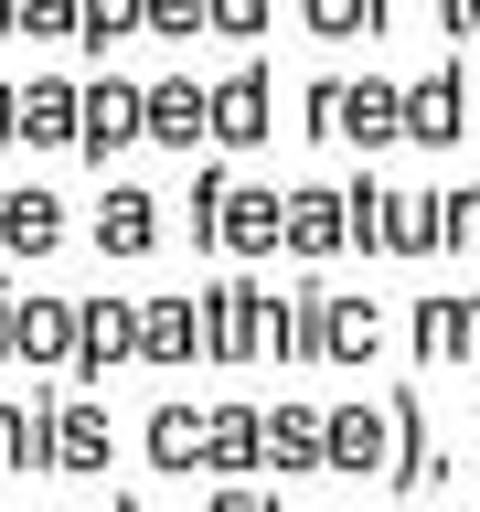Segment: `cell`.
<instances>
[{"instance_id": "cell-11", "label": "cell", "mask_w": 480, "mask_h": 512, "mask_svg": "<svg viewBox=\"0 0 480 512\" xmlns=\"http://www.w3.org/2000/svg\"><path fill=\"white\" fill-rule=\"evenodd\" d=\"M150 22H171V32H192V22H203V0H150Z\"/></svg>"}, {"instance_id": "cell-10", "label": "cell", "mask_w": 480, "mask_h": 512, "mask_svg": "<svg viewBox=\"0 0 480 512\" xmlns=\"http://www.w3.org/2000/svg\"><path fill=\"white\" fill-rule=\"evenodd\" d=\"M11 22H32V32H54V22H75V0H11Z\"/></svg>"}, {"instance_id": "cell-8", "label": "cell", "mask_w": 480, "mask_h": 512, "mask_svg": "<svg viewBox=\"0 0 480 512\" xmlns=\"http://www.w3.org/2000/svg\"><path fill=\"white\" fill-rule=\"evenodd\" d=\"M22 128H32V139H64V96L43 86V96H32V107H22Z\"/></svg>"}, {"instance_id": "cell-2", "label": "cell", "mask_w": 480, "mask_h": 512, "mask_svg": "<svg viewBox=\"0 0 480 512\" xmlns=\"http://www.w3.org/2000/svg\"><path fill=\"white\" fill-rule=\"evenodd\" d=\"M128 128H139V107H128V96H107V86H96V96H86V139H128Z\"/></svg>"}, {"instance_id": "cell-7", "label": "cell", "mask_w": 480, "mask_h": 512, "mask_svg": "<svg viewBox=\"0 0 480 512\" xmlns=\"http://www.w3.org/2000/svg\"><path fill=\"white\" fill-rule=\"evenodd\" d=\"M54 427H64L54 459H96V448H107V438H96V416H54Z\"/></svg>"}, {"instance_id": "cell-9", "label": "cell", "mask_w": 480, "mask_h": 512, "mask_svg": "<svg viewBox=\"0 0 480 512\" xmlns=\"http://www.w3.org/2000/svg\"><path fill=\"white\" fill-rule=\"evenodd\" d=\"M182 331H192V310H150V352H192Z\"/></svg>"}, {"instance_id": "cell-4", "label": "cell", "mask_w": 480, "mask_h": 512, "mask_svg": "<svg viewBox=\"0 0 480 512\" xmlns=\"http://www.w3.org/2000/svg\"><path fill=\"white\" fill-rule=\"evenodd\" d=\"M310 427H320V416H278V427H267V448H278V459H320Z\"/></svg>"}, {"instance_id": "cell-5", "label": "cell", "mask_w": 480, "mask_h": 512, "mask_svg": "<svg viewBox=\"0 0 480 512\" xmlns=\"http://www.w3.org/2000/svg\"><path fill=\"white\" fill-rule=\"evenodd\" d=\"M214 128H256V75H235V86L214 96Z\"/></svg>"}, {"instance_id": "cell-6", "label": "cell", "mask_w": 480, "mask_h": 512, "mask_svg": "<svg viewBox=\"0 0 480 512\" xmlns=\"http://www.w3.org/2000/svg\"><path fill=\"white\" fill-rule=\"evenodd\" d=\"M128 22H139V0H86V32H96V43H107V32H128Z\"/></svg>"}, {"instance_id": "cell-1", "label": "cell", "mask_w": 480, "mask_h": 512, "mask_svg": "<svg viewBox=\"0 0 480 512\" xmlns=\"http://www.w3.org/2000/svg\"><path fill=\"white\" fill-rule=\"evenodd\" d=\"M203 118H214V107H203V96H182V86H160V96H150V128H160V139H192Z\"/></svg>"}, {"instance_id": "cell-3", "label": "cell", "mask_w": 480, "mask_h": 512, "mask_svg": "<svg viewBox=\"0 0 480 512\" xmlns=\"http://www.w3.org/2000/svg\"><path fill=\"white\" fill-rule=\"evenodd\" d=\"M0 235H11V246H43V235H54V203H0Z\"/></svg>"}]
</instances>
